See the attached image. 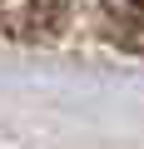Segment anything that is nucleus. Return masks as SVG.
<instances>
[{
	"mask_svg": "<svg viewBox=\"0 0 144 149\" xmlns=\"http://www.w3.org/2000/svg\"><path fill=\"white\" fill-rule=\"evenodd\" d=\"M65 5L70 0H0V30L20 35V40H35V35L60 25Z\"/></svg>",
	"mask_w": 144,
	"mask_h": 149,
	"instance_id": "f257e3e1",
	"label": "nucleus"
},
{
	"mask_svg": "<svg viewBox=\"0 0 144 149\" xmlns=\"http://www.w3.org/2000/svg\"><path fill=\"white\" fill-rule=\"evenodd\" d=\"M104 35L119 50L144 55V0H104Z\"/></svg>",
	"mask_w": 144,
	"mask_h": 149,
	"instance_id": "f03ea898",
	"label": "nucleus"
}]
</instances>
